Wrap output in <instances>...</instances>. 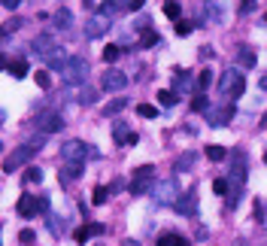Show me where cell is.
I'll return each instance as SVG.
<instances>
[{
    "mask_svg": "<svg viewBox=\"0 0 267 246\" xmlns=\"http://www.w3.org/2000/svg\"><path fill=\"white\" fill-rule=\"evenodd\" d=\"M234 113H237L234 103H210V110H207L204 116H207V125H210V128H225V125L234 119Z\"/></svg>",
    "mask_w": 267,
    "mask_h": 246,
    "instance_id": "8992f818",
    "label": "cell"
},
{
    "mask_svg": "<svg viewBox=\"0 0 267 246\" xmlns=\"http://www.w3.org/2000/svg\"><path fill=\"white\" fill-rule=\"evenodd\" d=\"M33 79H36V85H40V88H43V91H46V88H49V85H52V76H49V70H40V73H36V76H33Z\"/></svg>",
    "mask_w": 267,
    "mask_h": 246,
    "instance_id": "1f68e13d",
    "label": "cell"
},
{
    "mask_svg": "<svg viewBox=\"0 0 267 246\" xmlns=\"http://www.w3.org/2000/svg\"><path fill=\"white\" fill-rule=\"evenodd\" d=\"M261 128H267V116H264V119H261Z\"/></svg>",
    "mask_w": 267,
    "mask_h": 246,
    "instance_id": "816d5d0a",
    "label": "cell"
},
{
    "mask_svg": "<svg viewBox=\"0 0 267 246\" xmlns=\"http://www.w3.org/2000/svg\"><path fill=\"white\" fill-rule=\"evenodd\" d=\"M79 100H82V103H85V100H88V103H91V100H94V88H85V91H82V94H79Z\"/></svg>",
    "mask_w": 267,
    "mask_h": 246,
    "instance_id": "f6af8a7d",
    "label": "cell"
},
{
    "mask_svg": "<svg viewBox=\"0 0 267 246\" xmlns=\"http://www.w3.org/2000/svg\"><path fill=\"white\" fill-rule=\"evenodd\" d=\"M30 158H33V149H30V146H18L12 155H6V158H3V170H6V173H12V170L24 167Z\"/></svg>",
    "mask_w": 267,
    "mask_h": 246,
    "instance_id": "9c48e42d",
    "label": "cell"
},
{
    "mask_svg": "<svg viewBox=\"0 0 267 246\" xmlns=\"http://www.w3.org/2000/svg\"><path fill=\"white\" fill-rule=\"evenodd\" d=\"M264 21H267V15H264Z\"/></svg>",
    "mask_w": 267,
    "mask_h": 246,
    "instance_id": "6f0895ef",
    "label": "cell"
},
{
    "mask_svg": "<svg viewBox=\"0 0 267 246\" xmlns=\"http://www.w3.org/2000/svg\"><path fill=\"white\" fill-rule=\"evenodd\" d=\"M167 3H176V0H167Z\"/></svg>",
    "mask_w": 267,
    "mask_h": 246,
    "instance_id": "11a10c76",
    "label": "cell"
},
{
    "mask_svg": "<svg viewBox=\"0 0 267 246\" xmlns=\"http://www.w3.org/2000/svg\"><path fill=\"white\" fill-rule=\"evenodd\" d=\"M85 76H88V61L79 58V55H70L67 64H64V70H61V79L67 85H76V82H85Z\"/></svg>",
    "mask_w": 267,
    "mask_h": 246,
    "instance_id": "277c9868",
    "label": "cell"
},
{
    "mask_svg": "<svg viewBox=\"0 0 267 246\" xmlns=\"http://www.w3.org/2000/svg\"><path fill=\"white\" fill-rule=\"evenodd\" d=\"M140 6H143V0H131V6H128V9H140Z\"/></svg>",
    "mask_w": 267,
    "mask_h": 246,
    "instance_id": "7dc6e473",
    "label": "cell"
},
{
    "mask_svg": "<svg viewBox=\"0 0 267 246\" xmlns=\"http://www.w3.org/2000/svg\"><path fill=\"white\" fill-rule=\"evenodd\" d=\"M85 152H91L82 140H67L61 143V161L64 164H85Z\"/></svg>",
    "mask_w": 267,
    "mask_h": 246,
    "instance_id": "52a82bcc",
    "label": "cell"
},
{
    "mask_svg": "<svg viewBox=\"0 0 267 246\" xmlns=\"http://www.w3.org/2000/svg\"><path fill=\"white\" fill-rule=\"evenodd\" d=\"M119 58H122V49H119V46H106V49H103V61H106V64H112V61H119Z\"/></svg>",
    "mask_w": 267,
    "mask_h": 246,
    "instance_id": "4316f807",
    "label": "cell"
},
{
    "mask_svg": "<svg viewBox=\"0 0 267 246\" xmlns=\"http://www.w3.org/2000/svg\"><path fill=\"white\" fill-rule=\"evenodd\" d=\"M88 231H91V237H100V234H103L106 228H103L100 222H91V225H88Z\"/></svg>",
    "mask_w": 267,
    "mask_h": 246,
    "instance_id": "b9f144b4",
    "label": "cell"
},
{
    "mask_svg": "<svg viewBox=\"0 0 267 246\" xmlns=\"http://www.w3.org/2000/svg\"><path fill=\"white\" fill-rule=\"evenodd\" d=\"M237 64H240L243 70H249V67H255V52H252L249 46H240V52H237Z\"/></svg>",
    "mask_w": 267,
    "mask_h": 246,
    "instance_id": "ffe728a7",
    "label": "cell"
},
{
    "mask_svg": "<svg viewBox=\"0 0 267 246\" xmlns=\"http://www.w3.org/2000/svg\"><path fill=\"white\" fill-rule=\"evenodd\" d=\"M15 210H18V216H21V219H33V216L40 213V201H36V198H30V195H21V198H18V204H15Z\"/></svg>",
    "mask_w": 267,
    "mask_h": 246,
    "instance_id": "5bb4252c",
    "label": "cell"
},
{
    "mask_svg": "<svg viewBox=\"0 0 267 246\" xmlns=\"http://www.w3.org/2000/svg\"><path fill=\"white\" fill-rule=\"evenodd\" d=\"M30 49L40 55V58H49L55 49H58V40L52 37V33H40V37H33V43H30Z\"/></svg>",
    "mask_w": 267,
    "mask_h": 246,
    "instance_id": "7c38bea8",
    "label": "cell"
},
{
    "mask_svg": "<svg viewBox=\"0 0 267 246\" xmlns=\"http://www.w3.org/2000/svg\"><path fill=\"white\" fill-rule=\"evenodd\" d=\"M192 110H195V113H207V110H210V100H207L204 94H198V97L192 100Z\"/></svg>",
    "mask_w": 267,
    "mask_h": 246,
    "instance_id": "4dcf8cb0",
    "label": "cell"
},
{
    "mask_svg": "<svg viewBox=\"0 0 267 246\" xmlns=\"http://www.w3.org/2000/svg\"><path fill=\"white\" fill-rule=\"evenodd\" d=\"M158 246H188V240L179 234H164V237H158Z\"/></svg>",
    "mask_w": 267,
    "mask_h": 246,
    "instance_id": "7402d4cb",
    "label": "cell"
},
{
    "mask_svg": "<svg viewBox=\"0 0 267 246\" xmlns=\"http://www.w3.org/2000/svg\"><path fill=\"white\" fill-rule=\"evenodd\" d=\"M137 113H140L143 119H155V116H158V110H155V107H149V103H140V107H137Z\"/></svg>",
    "mask_w": 267,
    "mask_h": 246,
    "instance_id": "e575fe53",
    "label": "cell"
},
{
    "mask_svg": "<svg viewBox=\"0 0 267 246\" xmlns=\"http://www.w3.org/2000/svg\"><path fill=\"white\" fill-rule=\"evenodd\" d=\"M3 67H9V64H6V58H3V55H0V70H3Z\"/></svg>",
    "mask_w": 267,
    "mask_h": 246,
    "instance_id": "c3c4849f",
    "label": "cell"
},
{
    "mask_svg": "<svg viewBox=\"0 0 267 246\" xmlns=\"http://www.w3.org/2000/svg\"><path fill=\"white\" fill-rule=\"evenodd\" d=\"M125 186H128V183H125V180H122V177H119V180H116V183H112V186H109V195H116V192H122V189H125Z\"/></svg>",
    "mask_w": 267,
    "mask_h": 246,
    "instance_id": "7bdbcfd3",
    "label": "cell"
},
{
    "mask_svg": "<svg viewBox=\"0 0 267 246\" xmlns=\"http://www.w3.org/2000/svg\"><path fill=\"white\" fill-rule=\"evenodd\" d=\"M70 21H73V15H70L67 9H58V12H55V24H58V27H70Z\"/></svg>",
    "mask_w": 267,
    "mask_h": 246,
    "instance_id": "d4e9b609",
    "label": "cell"
},
{
    "mask_svg": "<svg viewBox=\"0 0 267 246\" xmlns=\"http://www.w3.org/2000/svg\"><path fill=\"white\" fill-rule=\"evenodd\" d=\"M195 85H198V82H195V76H192L188 70H182V73L173 76V91H176V94H179V91L188 94V91H195Z\"/></svg>",
    "mask_w": 267,
    "mask_h": 246,
    "instance_id": "2e32d148",
    "label": "cell"
},
{
    "mask_svg": "<svg viewBox=\"0 0 267 246\" xmlns=\"http://www.w3.org/2000/svg\"><path fill=\"white\" fill-rule=\"evenodd\" d=\"M9 73H12L15 79H24V76H27V61H21V58L12 61V64H9Z\"/></svg>",
    "mask_w": 267,
    "mask_h": 246,
    "instance_id": "603a6c76",
    "label": "cell"
},
{
    "mask_svg": "<svg viewBox=\"0 0 267 246\" xmlns=\"http://www.w3.org/2000/svg\"><path fill=\"white\" fill-rule=\"evenodd\" d=\"M264 161H267V152H264Z\"/></svg>",
    "mask_w": 267,
    "mask_h": 246,
    "instance_id": "9f6ffc18",
    "label": "cell"
},
{
    "mask_svg": "<svg viewBox=\"0 0 267 246\" xmlns=\"http://www.w3.org/2000/svg\"><path fill=\"white\" fill-rule=\"evenodd\" d=\"M100 85H103V91H122V88H128V76L122 70H106L100 76Z\"/></svg>",
    "mask_w": 267,
    "mask_h": 246,
    "instance_id": "8fae6325",
    "label": "cell"
},
{
    "mask_svg": "<svg viewBox=\"0 0 267 246\" xmlns=\"http://www.w3.org/2000/svg\"><path fill=\"white\" fill-rule=\"evenodd\" d=\"M88 240H91V231L88 228H79L76 231V243H88Z\"/></svg>",
    "mask_w": 267,
    "mask_h": 246,
    "instance_id": "74e56055",
    "label": "cell"
},
{
    "mask_svg": "<svg viewBox=\"0 0 267 246\" xmlns=\"http://www.w3.org/2000/svg\"><path fill=\"white\" fill-rule=\"evenodd\" d=\"M155 43H158V33H155V30H143V37H140V46H143V49H152Z\"/></svg>",
    "mask_w": 267,
    "mask_h": 246,
    "instance_id": "484cf974",
    "label": "cell"
},
{
    "mask_svg": "<svg viewBox=\"0 0 267 246\" xmlns=\"http://www.w3.org/2000/svg\"><path fill=\"white\" fill-rule=\"evenodd\" d=\"M24 183H27V186H33V183L40 186V183H43V170H40V167H27V170H24Z\"/></svg>",
    "mask_w": 267,
    "mask_h": 246,
    "instance_id": "cb8c5ba5",
    "label": "cell"
},
{
    "mask_svg": "<svg viewBox=\"0 0 267 246\" xmlns=\"http://www.w3.org/2000/svg\"><path fill=\"white\" fill-rule=\"evenodd\" d=\"M0 122H3V110H0Z\"/></svg>",
    "mask_w": 267,
    "mask_h": 246,
    "instance_id": "db71d44e",
    "label": "cell"
},
{
    "mask_svg": "<svg viewBox=\"0 0 267 246\" xmlns=\"http://www.w3.org/2000/svg\"><path fill=\"white\" fill-rule=\"evenodd\" d=\"M210 82H213V70L204 67V70L198 73V88H210Z\"/></svg>",
    "mask_w": 267,
    "mask_h": 246,
    "instance_id": "83f0119b",
    "label": "cell"
},
{
    "mask_svg": "<svg viewBox=\"0 0 267 246\" xmlns=\"http://www.w3.org/2000/svg\"><path fill=\"white\" fill-rule=\"evenodd\" d=\"M213 192H216V195H228V192H231V183H228V180H216V183H213Z\"/></svg>",
    "mask_w": 267,
    "mask_h": 246,
    "instance_id": "d590c367",
    "label": "cell"
},
{
    "mask_svg": "<svg viewBox=\"0 0 267 246\" xmlns=\"http://www.w3.org/2000/svg\"><path fill=\"white\" fill-rule=\"evenodd\" d=\"M18 3H21V0H0V6H6V9H15Z\"/></svg>",
    "mask_w": 267,
    "mask_h": 246,
    "instance_id": "bcb514c9",
    "label": "cell"
},
{
    "mask_svg": "<svg viewBox=\"0 0 267 246\" xmlns=\"http://www.w3.org/2000/svg\"><path fill=\"white\" fill-rule=\"evenodd\" d=\"M112 140H116L119 146H137V140H140V137H137L128 125H122V122H119V125L112 128Z\"/></svg>",
    "mask_w": 267,
    "mask_h": 246,
    "instance_id": "9a60e30c",
    "label": "cell"
},
{
    "mask_svg": "<svg viewBox=\"0 0 267 246\" xmlns=\"http://www.w3.org/2000/svg\"><path fill=\"white\" fill-rule=\"evenodd\" d=\"M225 152L228 149H222V146H207V158L210 161H225Z\"/></svg>",
    "mask_w": 267,
    "mask_h": 246,
    "instance_id": "f546056e",
    "label": "cell"
},
{
    "mask_svg": "<svg viewBox=\"0 0 267 246\" xmlns=\"http://www.w3.org/2000/svg\"><path fill=\"white\" fill-rule=\"evenodd\" d=\"M109 30V15H103V12H97V15H91L88 21H85V37L88 40H97V37H103Z\"/></svg>",
    "mask_w": 267,
    "mask_h": 246,
    "instance_id": "30bf717a",
    "label": "cell"
},
{
    "mask_svg": "<svg viewBox=\"0 0 267 246\" xmlns=\"http://www.w3.org/2000/svg\"><path fill=\"white\" fill-rule=\"evenodd\" d=\"M243 91H246V79H243V73L228 67V70L222 73V79H219V94L228 97V100H237Z\"/></svg>",
    "mask_w": 267,
    "mask_h": 246,
    "instance_id": "7a4b0ae2",
    "label": "cell"
},
{
    "mask_svg": "<svg viewBox=\"0 0 267 246\" xmlns=\"http://www.w3.org/2000/svg\"><path fill=\"white\" fill-rule=\"evenodd\" d=\"M195 161H198V152H185V155H179V158L173 161V173L192 170V167H195Z\"/></svg>",
    "mask_w": 267,
    "mask_h": 246,
    "instance_id": "ac0fdd59",
    "label": "cell"
},
{
    "mask_svg": "<svg viewBox=\"0 0 267 246\" xmlns=\"http://www.w3.org/2000/svg\"><path fill=\"white\" fill-rule=\"evenodd\" d=\"M82 170H85V164H64L58 177H61L64 183H73V180H79V177H82Z\"/></svg>",
    "mask_w": 267,
    "mask_h": 246,
    "instance_id": "d6986e66",
    "label": "cell"
},
{
    "mask_svg": "<svg viewBox=\"0 0 267 246\" xmlns=\"http://www.w3.org/2000/svg\"><path fill=\"white\" fill-rule=\"evenodd\" d=\"M43 143H46V134H36V137H30V143H27V146H30V149H40Z\"/></svg>",
    "mask_w": 267,
    "mask_h": 246,
    "instance_id": "ab89813d",
    "label": "cell"
},
{
    "mask_svg": "<svg viewBox=\"0 0 267 246\" xmlns=\"http://www.w3.org/2000/svg\"><path fill=\"white\" fill-rule=\"evenodd\" d=\"M49 231H52V234H61V225H58V216H52V213H49Z\"/></svg>",
    "mask_w": 267,
    "mask_h": 246,
    "instance_id": "60d3db41",
    "label": "cell"
},
{
    "mask_svg": "<svg viewBox=\"0 0 267 246\" xmlns=\"http://www.w3.org/2000/svg\"><path fill=\"white\" fill-rule=\"evenodd\" d=\"M36 128H40L43 134H55V131L64 128V116H61L58 110H46V113L36 116Z\"/></svg>",
    "mask_w": 267,
    "mask_h": 246,
    "instance_id": "ba28073f",
    "label": "cell"
},
{
    "mask_svg": "<svg viewBox=\"0 0 267 246\" xmlns=\"http://www.w3.org/2000/svg\"><path fill=\"white\" fill-rule=\"evenodd\" d=\"M173 207H176L179 216H198V195H195V189L185 192V198H179Z\"/></svg>",
    "mask_w": 267,
    "mask_h": 246,
    "instance_id": "4fadbf2b",
    "label": "cell"
},
{
    "mask_svg": "<svg viewBox=\"0 0 267 246\" xmlns=\"http://www.w3.org/2000/svg\"><path fill=\"white\" fill-rule=\"evenodd\" d=\"M18 240H21V243H33V231H30V228H24V231L18 234Z\"/></svg>",
    "mask_w": 267,
    "mask_h": 246,
    "instance_id": "ee69618b",
    "label": "cell"
},
{
    "mask_svg": "<svg viewBox=\"0 0 267 246\" xmlns=\"http://www.w3.org/2000/svg\"><path fill=\"white\" fill-rule=\"evenodd\" d=\"M122 246H140V243H137V240H125Z\"/></svg>",
    "mask_w": 267,
    "mask_h": 246,
    "instance_id": "681fc988",
    "label": "cell"
},
{
    "mask_svg": "<svg viewBox=\"0 0 267 246\" xmlns=\"http://www.w3.org/2000/svg\"><path fill=\"white\" fill-rule=\"evenodd\" d=\"M128 103H131V100H125V97H119V100H109V103L103 107V116H119L122 110H128Z\"/></svg>",
    "mask_w": 267,
    "mask_h": 246,
    "instance_id": "44dd1931",
    "label": "cell"
},
{
    "mask_svg": "<svg viewBox=\"0 0 267 246\" xmlns=\"http://www.w3.org/2000/svg\"><path fill=\"white\" fill-rule=\"evenodd\" d=\"M0 40H3V27H0Z\"/></svg>",
    "mask_w": 267,
    "mask_h": 246,
    "instance_id": "f5cc1de1",
    "label": "cell"
},
{
    "mask_svg": "<svg viewBox=\"0 0 267 246\" xmlns=\"http://www.w3.org/2000/svg\"><path fill=\"white\" fill-rule=\"evenodd\" d=\"M152 183H155V167L152 164H143V167H137L134 173H131V195H146L149 189H152Z\"/></svg>",
    "mask_w": 267,
    "mask_h": 246,
    "instance_id": "5b68a950",
    "label": "cell"
},
{
    "mask_svg": "<svg viewBox=\"0 0 267 246\" xmlns=\"http://www.w3.org/2000/svg\"><path fill=\"white\" fill-rule=\"evenodd\" d=\"M164 15H167V18H179V15H182V6H179V3H167V6H164Z\"/></svg>",
    "mask_w": 267,
    "mask_h": 246,
    "instance_id": "d6a6232c",
    "label": "cell"
},
{
    "mask_svg": "<svg viewBox=\"0 0 267 246\" xmlns=\"http://www.w3.org/2000/svg\"><path fill=\"white\" fill-rule=\"evenodd\" d=\"M173 30H176V37H188L195 27H192V21H176V27H173Z\"/></svg>",
    "mask_w": 267,
    "mask_h": 246,
    "instance_id": "836d02e7",
    "label": "cell"
},
{
    "mask_svg": "<svg viewBox=\"0 0 267 246\" xmlns=\"http://www.w3.org/2000/svg\"><path fill=\"white\" fill-rule=\"evenodd\" d=\"M261 88H264V91H267V76H264V79H261Z\"/></svg>",
    "mask_w": 267,
    "mask_h": 246,
    "instance_id": "f907efd6",
    "label": "cell"
},
{
    "mask_svg": "<svg viewBox=\"0 0 267 246\" xmlns=\"http://www.w3.org/2000/svg\"><path fill=\"white\" fill-rule=\"evenodd\" d=\"M246 173H249V155L243 152V149H231V180L228 183H234V192L228 195V204L231 207H237V198H240V192H243V183H246Z\"/></svg>",
    "mask_w": 267,
    "mask_h": 246,
    "instance_id": "6da1fadb",
    "label": "cell"
},
{
    "mask_svg": "<svg viewBox=\"0 0 267 246\" xmlns=\"http://www.w3.org/2000/svg\"><path fill=\"white\" fill-rule=\"evenodd\" d=\"M158 100H161L164 107H173V103H179V94H176V91H158Z\"/></svg>",
    "mask_w": 267,
    "mask_h": 246,
    "instance_id": "f1b7e54d",
    "label": "cell"
},
{
    "mask_svg": "<svg viewBox=\"0 0 267 246\" xmlns=\"http://www.w3.org/2000/svg\"><path fill=\"white\" fill-rule=\"evenodd\" d=\"M67 58H70V55H67V52H64V49L58 46V49H55V52H52V55L46 58V64H49L52 70H58V73H61V70H64V64H67Z\"/></svg>",
    "mask_w": 267,
    "mask_h": 246,
    "instance_id": "e0dca14e",
    "label": "cell"
},
{
    "mask_svg": "<svg viewBox=\"0 0 267 246\" xmlns=\"http://www.w3.org/2000/svg\"><path fill=\"white\" fill-rule=\"evenodd\" d=\"M255 6H258V0H243V3H240V12H243V15H249Z\"/></svg>",
    "mask_w": 267,
    "mask_h": 246,
    "instance_id": "f35d334b",
    "label": "cell"
},
{
    "mask_svg": "<svg viewBox=\"0 0 267 246\" xmlns=\"http://www.w3.org/2000/svg\"><path fill=\"white\" fill-rule=\"evenodd\" d=\"M106 198H109V189L106 186H97L94 189V204H106Z\"/></svg>",
    "mask_w": 267,
    "mask_h": 246,
    "instance_id": "8d00e7d4",
    "label": "cell"
},
{
    "mask_svg": "<svg viewBox=\"0 0 267 246\" xmlns=\"http://www.w3.org/2000/svg\"><path fill=\"white\" fill-rule=\"evenodd\" d=\"M152 195H155V204H161V207H170V204H176L182 195H179V180L176 177H167V180H161L155 189H152Z\"/></svg>",
    "mask_w": 267,
    "mask_h": 246,
    "instance_id": "3957f363",
    "label": "cell"
}]
</instances>
